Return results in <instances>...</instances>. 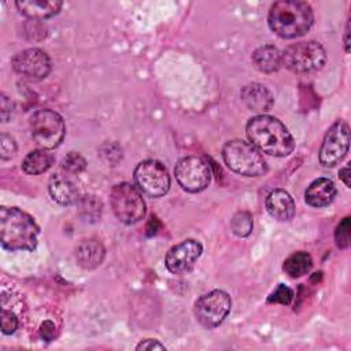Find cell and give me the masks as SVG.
Here are the masks:
<instances>
[{
	"mask_svg": "<svg viewBox=\"0 0 351 351\" xmlns=\"http://www.w3.org/2000/svg\"><path fill=\"white\" fill-rule=\"evenodd\" d=\"M245 133L250 143L259 152L271 156H287L295 148L293 137L285 125L266 114L252 117L245 126Z\"/></svg>",
	"mask_w": 351,
	"mask_h": 351,
	"instance_id": "1",
	"label": "cell"
},
{
	"mask_svg": "<svg viewBox=\"0 0 351 351\" xmlns=\"http://www.w3.org/2000/svg\"><path fill=\"white\" fill-rule=\"evenodd\" d=\"M311 7L299 0H280L271 4L267 23L271 32L281 38H296L306 34L313 26Z\"/></svg>",
	"mask_w": 351,
	"mask_h": 351,
	"instance_id": "2",
	"label": "cell"
},
{
	"mask_svg": "<svg viewBox=\"0 0 351 351\" xmlns=\"http://www.w3.org/2000/svg\"><path fill=\"white\" fill-rule=\"evenodd\" d=\"M40 229L34 219L18 207L0 208V241L8 251H32Z\"/></svg>",
	"mask_w": 351,
	"mask_h": 351,
	"instance_id": "3",
	"label": "cell"
},
{
	"mask_svg": "<svg viewBox=\"0 0 351 351\" xmlns=\"http://www.w3.org/2000/svg\"><path fill=\"white\" fill-rule=\"evenodd\" d=\"M225 165L234 173L247 177H259L267 171V165L261 152L244 140H230L222 148Z\"/></svg>",
	"mask_w": 351,
	"mask_h": 351,
	"instance_id": "4",
	"label": "cell"
},
{
	"mask_svg": "<svg viewBox=\"0 0 351 351\" xmlns=\"http://www.w3.org/2000/svg\"><path fill=\"white\" fill-rule=\"evenodd\" d=\"M281 60L282 66L293 73H313L325 64L326 52L317 41H302L287 47L281 52Z\"/></svg>",
	"mask_w": 351,
	"mask_h": 351,
	"instance_id": "5",
	"label": "cell"
},
{
	"mask_svg": "<svg viewBox=\"0 0 351 351\" xmlns=\"http://www.w3.org/2000/svg\"><path fill=\"white\" fill-rule=\"evenodd\" d=\"M110 200L115 217L126 225L136 223L145 215V202L141 191L129 182L114 185Z\"/></svg>",
	"mask_w": 351,
	"mask_h": 351,
	"instance_id": "6",
	"label": "cell"
},
{
	"mask_svg": "<svg viewBox=\"0 0 351 351\" xmlns=\"http://www.w3.org/2000/svg\"><path fill=\"white\" fill-rule=\"evenodd\" d=\"M30 133L36 144H38L43 149H53L56 148L66 133V126L63 118L48 108L37 110L30 117Z\"/></svg>",
	"mask_w": 351,
	"mask_h": 351,
	"instance_id": "7",
	"label": "cell"
},
{
	"mask_svg": "<svg viewBox=\"0 0 351 351\" xmlns=\"http://www.w3.org/2000/svg\"><path fill=\"white\" fill-rule=\"evenodd\" d=\"M232 307L230 296L222 289H214L202 295L195 302V317L197 322L207 328H215L228 317Z\"/></svg>",
	"mask_w": 351,
	"mask_h": 351,
	"instance_id": "8",
	"label": "cell"
},
{
	"mask_svg": "<svg viewBox=\"0 0 351 351\" xmlns=\"http://www.w3.org/2000/svg\"><path fill=\"white\" fill-rule=\"evenodd\" d=\"M174 174L180 186L191 193L206 189L211 181V167L200 156H185L178 160Z\"/></svg>",
	"mask_w": 351,
	"mask_h": 351,
	"instance_id": "9",
	"label": "cell"
},
{
	"mask_svg": "<svg viewBox=\"0 0 351 351\" xmlns=\"http://www.w3.org/2000/svg\"><path fill=\"white\" fill-rule=\"evenodd\" d=\"M136 186L151 197H160L170 189V176L166 167L154 159L143 160L134 169Z\"/></svg>",
	"mask_w": 351,
	"mask_h": 351,
	"instance_id": "10",
	"label": "cell"
},
{
	"mask_svg": "<svg viewBox=\"0 0 351 351\" xmlns=\"http://www.w3.org/2000/svg\"><path fill=\"white\" fill-rule=\"evenodd\" d=\"M350 147V128L344 121H336L326 132L319 149V162L333 167L343 160Z\"/></svg>",
	"mask_w": 351,
	"mask_h": 351,
	"instance_id": "11",
	"label": "cell"
},
{
	"mask_svg": "<svg viewBox=\"0 0 351 351\" xmlns=\"http://www.w3.org/2000/svg\"><path fill=\"white\" fill-rule=\"evenodd\" d=\"M11 64L18 74L32 81L43 80L51 71V60L48 55L38 48H27L18 52L12 58Z\"/></svg>",
	"mask_w": 351,
	"mask_h": 351,
	"instance_id": "12",
	"label": "cell"
},
{
	"mask_svg": "<svg viewBox=\"0 0 351 351\" xmlns=\"http://www.w3.org/2000/svg\"><path fill=\"white\" fill-rule=\"evenodd\" d=\"M203 247L199 241L188 239L176 244L166 254V267L173 274H185L192 270L197 258L200 256Z\"/></svg>",
	"mask_w": 351,
	"mask_h": 351,
	"instance_id": "13",
	"label": "cell"
},
{
	"mask_svg": "<svg viewBox=\"0 0 351 351\" xmlns=\"http://www.w3.org/2000/svg\"><path fill=\"white\" fill-rule=\"evenodd\" d=\"M240 97L251 111L258 112L259 115L269 111L273 106V95L265 85L258 82L245 85L241 89Z\"/></svg>",
	"mask_w": 351,
	"mask_h": 351,
	"instance_id": "14",
	"label": "cell"
},
{
	"mask_svg": "<svg viewBox=\"0 0 351 351\" xmlns=\"http://www.w3.org/2000/svg\"><path fill=\"white\" fill-rule=\"evenodd\" d=\"M49 193L55 202L63 206H70L81 200V192L77 184L67 176L56 174L49 180Z\"/></svg>",
	"mask_w": 351,
	"mask_h": 351,
	"instance_id": "15",
	"label": "cell"
},
{
	"mask_svg": "<svg viewBox=\"0 0 351 351\" xmlns=\"http://www.w3.org/2000/svg\"><path fill=\"white\" fill-rule=\"evenodd\" d=\"M267 213L278 221H289L295 215V202L284 189H274L266 197Z\"/></svg>",
	"mask_w": 351,
	"mask_h": 351,
	"instance_id": "16",
	"label": "cell"
},
{
	"mask_svg": "<svg viewBox=\"0 0 351 351\" xmlns=\"http://www.w3.org/2000/svg\"><path fill=\"white\" fill-rule=\"evenodd\" d=\"M336 186L329 178L314 180L304 192V200L311 207H325L333 202Z\"/></svg>",
	"mask_w": 351,
	"mask_h": 351,
	"instance_id": "17",
	"label": "cell"
},
{
	"mask_svg": "<svg viewBox=\"0 0 351 351\" xmlns=\"http://www.w3.org/2000/svg\"><path fill=\"white\" fill-rule=\"evenodd\" d=\"M22 15L29 19H47L56 15L62 8V1L53 0H19L15 3Z\"/></svg>",
	"mask_w": 351,
	"mask_h": 351,
	"instance_id": "18",
	"label": "cell"
},
{
	"mask_svg": "<svg viewBox=\"0 0 351 351\" xmlns=\"http://www.w3.org/2000/svg\"><path fill=\"white\" fill-rule=\"evenodd\" d=\"M75 259L84 269H95L104 259V247L95 239L84 240L75 250Z\"/></svg>",
	"mask_w": 351,
	"mask_h": 351,
	"instance_id": "19",
	"label": "cell"
},
{
	"mask_svg": "<svg viewBox=\"0 0 351 351\" xmlns=\"http://www.w3.org/2000/svg\"><path fill=\"white\" fill-rule=\"evenodd\" d=\"M252 64L262 73H274L282 66L281 52L274 45H262L254 51Z\"/></svg>",
	"mask_w": 351,
	"mask_h": 351,
	"instance_id": "20",
	"label": "cell"
},
{
	"mask_svg": "<svg viewBox=\"0 0 351 351\" xmlns=\"http://www.w3.org/2000/svg\"><path fill=\"white\" fill-rule=\"evenodd\" d=\"M53 163V156L47 149H36L29 152L22 160V169L27 174H41Z\"/></svg>",
	"mask_w": 351,
	"mask_h": 351,
	"instance_id": "21",
	"label": "cell"
},
{
	"mask_svg": "<svg viewBox=\"0 0 351 351\" xmlns=\"http://www.w3.org/2000/svg\"><path fill=\"white\" fill-rule=\"evenodd\" d=\"M313 266V259L308 252L306 251H298L289 255L282 265L284 271L289 277H302L303 274H307Z\"/></svg>",
	"mask_w": 351,
	"mask_h": 351,
	"instance_id": "22",
	"label": "cell"
},
{
	"mask_svg": "<svg viewBox=\"0 0 351 351\" xmlns=\"http://www.w3.org/2000/svg\"><path fill=\"white\" fill-rule=\"evenodd\" d=\"M252 226V217L247 211H239L230 219V229L239 237H247L251 233Z\"/></svg>",
	"mask_w": 351,
	"mask_h": 351,
	"instance_id": "23",
	"label": "cell"
},
{
	"mask_svg": "<svg viewBox=\"0 0 351 351\" xmlns=\"http://www.w3.org/2000/svg\"><path fill=\"white\" fill-rule=\"evenodd\" d=\"M78 204H80V214L85 221H96L97 218H100L101 203L95 196L81 197Z\"/></svg>",
	"mask_w": 351,
	"mask_h": 351,
	"instance_id": "24",
	"label": "cell"
},
{
	"mask_svg": "<svg viewBox=\"0 0 351 351\" xmlns=\"http://www.w3.org/2000/svg\"><path fill=\"white\" fill-rule=\"evenodd\" d=\"M62 167L69 174H78L85 170L86 160L81 154L71 151L62 159Z\"/></svg>",
	"mask_w": 351,
	"mask_h": 351,
	"instance_id": "25",
	"label": "cell"
},
{
	"mask_svg": "<svg viewBox=\"0 0 351 351\" xmlns=\"http://www.w3.org/2000/svg\"><path fill=\"white\" fill-rule=\"evenodd\" d=\"M350 217H346L335 230V241L339 248H347L350 244V233H351Z\"/></svg>",
	"mask_w": 351,
	"mask_h": 351,
	"instance_id": "26",
	"label": "cell"
},
{
	"mask_svg": "<svg viewBox=\"0 0 351 351\" xmlns=\"http://www.w3.org/2000/svg\"><path fill=\"white\" fill-rule=\"evenodd\" d=\"M293 292L285 287L284 284H278V287L269 295V303H280V304H289L292 302Z\"/></svg>",
	"mask_w": 351,
	"mask_h": 351,
	"instance_id": "27",
	"label": "cell"
},
{
	"mask_svg": "<svg viewBox=\"0 0 351 351\" xmlns=\"http://www.w3.org/2000/svg\"><path fill=\"white\" fill-rule=\"evenodd\" d=\"M16 151V144L14 141V138L5 133H1L0 136V152H1V159H10L14 156Z\"/></svg>",
	"mask_w": 351,
	"mask_h": 351,
	"instance_id": "28",
	"label": "cell"
},
{
	"mask_svg": "<svg viewBox=\"0 0 351 351\" xmlns=\"http://www.w3.org/2000/svg\"><path fill=\"white\" fill-rule=\"evenodd\" d=\"M18 326V318L12 311L1 310V332L4 335H11Z\"/></svg>",
	"mask_w": 351,
	"mask_h": 351,
	"instance_id": "29",
	"label": "cell"
},
{
	"mask_svg": "<svg viewBox=\"0 0 351 351\" xmlns=\"http://www.w3.org/2000/svg\"><path fill=\"white\" fill-rule=\"evenodd\" d=\"M0 117H1V121L3 122H7L8 121V118L11 117V108H12V103H11V100L4 95V93H1L0 95Z\"/></svg>",
	"mask_w": 351,
	"mask_h": 351,
	"instance_id": "30",
	"label": "cell"
},
{
	"mask_svg": "<svg viewBox=\"0 0 351 351\" xmlns=\"http://www.w3.org/2000/svg\"><path fill=\"white\" fill-rule=\"evenodd\" d=\"M136 350L137 351H141V350H166V347L163 344H160L158 340L147 339V340L141 341L140 344H137Z\"/></svg>",
	"mask_w": 351,
	"mask_h": 351,
	"instance_id": "31",
	"label": "cell"
},
{
	"mask_svg": "<svg viewBox=\"0 0 351 351\" xmlns=\"http://www.w3.org/2000/svg\"><path fill=\"white\" fill-rule=\"evenodd\" d=\"M40 333H41V337L45 339L47 341L52 340V339L55 337V325H53V322L45 321V322L41 325Z\"/></svg>",
	"mask_w": 351,
	"mask_h": 351,
	"instance_id": "32",
	"label": "cell"
},
{
	"mask_svg": "<svg viewBox=\"0 0 351 351\" xmlns=\"http://www.w3.org/2000/svg\"><path fill=\"white\" fill-rule=\"evenodd\" d=\"M339 177H340V180L346 184V186H348V188H350L351 182H350V166H348V165H347V166H344L343 169H340V171H339Z\"/></svg>",
	"mask_w": 351,
	"mask_h": 351,
	"instance_id": "33",
	"label": "cell"
},
{
	"mask_svg": "<svg viewBox=\"0 0 351 351\" xmlns=\"http://www.w3.org/2000/svg\"><path fill=\"white\" fill-rule=\"evenodd\" d=\"M344 48H346V52H350V23H347L346 32H344Z\"/></svg>",
	"mask_w": 351,
	"mask_h": 351,
	"instance_id": "34",
	"label": "cell"
}]
</instances>
